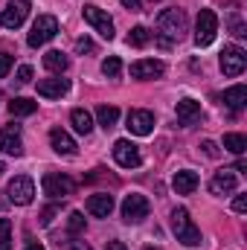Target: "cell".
<instances>
[{
  "label": "cell",
  "mask_w": 247,
  "mask_h": 250,
  "mask_svg": "<svg viewBox=\"0 0 247 250\" xmlns=\"http://www.w3.org/2000/svg\"><path fill=\"white\" fill-rule=\"evenodd\" d=\"M50 146H53V151H59L64 157H73V154L79 151L76 140H73L67 131H62V128H53V131H50Z\"/></svg>",
  "instance_id": "2e32d148"
},
{
  "label": "cell",
  "mask_w": 247,
  "mask_h": 250,
  "mask_svg": "<svg viewBox=\"0 0 247 250\" xmlns=\"http://www.w3.org/2000/svg\"><path fill=\"white\" fill-rule=\"evenodd\" d=\"M56 212H59L56 207H47V209L41 212V227H50V224H53V218H56Z\"/></svg>",
  "instance_id": "836d02e7"
},
{
  "label": "cell",
  "mask_w": 247,
  "mask_h": 250,
  "mask_svg": "<svg viewBox=\"0 0 247 250\" xmlns=\"http://www.w3.org/2000/svg\"><path fill=\"white\" fill-rule=\"evenodd\" d=\"M151 41V32L145 29V26H134L131 32H128V47H145Z\"/></svg>",
  "instance_id": "4316f807"
},
{
  "label": "cell",
  "mask_w": 247,
  "mask_h": 250,
  "mask_svg": "<svg viewBox=\"0 0 247 250\" xmlns=\"http://www.w3.org/2000/svg\"><path fill=\"white\" fill-rule=\"evenodd\" d=\"M41 187H44V195H47V198L59 201V198H67V195L76 189V184H73L67 175H56V172H50V175H44Z\"/></svg>",
  "instance_id": "9c48e42d"
},
{
  "label": "cell",
  "mask_w": 247,
  "mask_h": 250,
  "mask_svg": "<svg viewBox=\"0 0 247 250\" xmlns=\"http://www.w3.org/2000/svg\"><path fill=\"white\" fill-rule=\"evenodd\" d=\"M67 64H70V59L64 56L62 50H50V53L44 56V67H47V70H53V73H64V70H67Z\"/></svg>",
  "instance_id": "cb8c5ba5"
},
{
  "label": "cell",
  "mask_w": 247,
  "mask_h": 250,
  "mask_svg": "<svg viewBox=\"0 0 247 250\" xmlns=\"http://www.w3.org/2000/svg\"><path fill=\"white\" fill-rule=\"evenodd\" d=\"M172 230H175V236H178L181 245H189V248L201 245V230L192 224V218H189V212H186L184 207H178L172 212Z\"/></svg>",
  "instance_id": "7a4b0ae2"
},
{
  "label": "cell",
  "mask_w": 247,
  "mask_h": 250,
  "mask_svg": "<svg viewBox=\"0 0 247 250\" xmlns=\"http://www.w3.org/2000/svg\"><path fill=\"white\" fill-rule=\"evenodd\" d=\"M215 32H218V15L212 9H201L195 23V47H209L215 41Z\"/></svg>",
  "instance_id": "3957f363"
},
{
  "label": "cell",
  "mask_w": 247,
  "mask_h": 250,
  "mask_svg": "<svg viewBox=\"0 0 247 250\" xmlns=\"http://www.w3.org/2000/svg\"><path fill=\"white\" fill-rule=\"evenodd\" d=\"M111 209H114V195H108V192H96V195L87 198V212H90V215H96V218H108Z\"/></svg>",
  "instance_id": "e0dca14e"
},
{
  "label": "cell",
  "mask_w": 247,
  "mask_h": 250,
  "mask_svg": "<svg viewBox=\"0 0 247 250\" xmlns=\"http://www.w3.org/2000/svg\"><path fill=\"white\" fill-rule=\"evenodd\" d=\"M128 131L137 137H148L154 131V114L151 111H131L128 114Z\"/></svg>",
  "instance_id": "5bb4252c"
},
{
  "label": "cell",
  "mask_w": 247,
  "mask_h": 250,
  "mask_svg": "<svg viewBox=\"0 0 247 250\" xmlns=\"http://www.w3.org/2000/svg\"><path fill=\"white\" fill-rule=\"evenodd\" d=\"M125 9H131V12H140L143 9V0H123Z\"/></svg>",
  "instance_id": "f35d334b"
},
{
  "label": "cell",
  "mask_w": 247,
  "mask_h": 250,
  "mask_svg": "<svg viewBox=\"0 0 247 250\" xmlns=\"http://www.w3.org/2000/svg\"><path fill=\"white\" fill-rule=\"evenodd\" d=\"M9 70H12V56H9V53H0V79H3Z\"/></svg>",
  "instance_id": "e575fe53"
},
{
  "label": "cell",
  "mask_w": 247,
  "mask_h": 250,
  "mask_svg": "<svg viewBox=\"0 0 247 250\" xmlns=\"http://www.w3.org/2000/svg\"><path fill=\"white\" fill-rule=\"evenodd\" d=\"M148 209H151L148 198L140 195V192H131L123 201V221L125 224H140L143 218H148Z\"/></svg>",
  "instance_id": "5b68a950"
},
{
  "label": "cell",
  "mask_w": 247,
  "mask_h": 250,
  "mask_svg": "<svg viewBox=\"0 0 247 250\" xmlns=\"http://www.w3.org/2000/svg\"><path fill=\"white\" fill-rule=\"evenodd\" d=\"M70 123H73V128H76L79 134H90V131H93V117H90L84 108H76V111L70 114Z\"/></svg>",
  "instance_id": "603a6c76"
},
{
  "label": "cell",
  "mask_w": 247,
  "mask_h": 250,
  "mask_svg": "<svg viewBox=\"0 0 247 250\" xmlns=\"http://www.w3.org/2000/svg\"><path fill=\"white\" fill-rule=\"evenodd\" d=\"M166 73V64L157 62V59H140V62L131 64V76L140 79V82H148V79H160Z\"/></svg>",
  "instance_id": "7c38bea8"
},
{
  "label": "cell",
  "mask_w": 247,
  "mask_h": 250,
  "mask_svg": "<svg viewBox=\"0 0 247 250\" xmlns=\"http://www.w3.org/2000/svg\"><path fill=\"white\" fill-rule=\"evenodd\" d=\"M233 209H236V212H245V209H247V195H236Z\"/></svg>",
  "instance_id": "74e56055"
},
{
  "label": "cell",
  "mask_w": 247,
  "mask_h": 250,
  "mask_svg": "<svg viewBox=\"0 0 247 250\" xmlns=\"http://www.w3.org/2000/svg\"><path fill=\"white\" fill-rule=\"evenodd\" d=\"M236 187H239V181H236V172L233 169H221L209 181V192L212 195H230V192H236Z\"/></svg>",
  "instance_id": "9a60e30c"
},
{
  "label": "cell",
  "mask_w": 247,
  "mask_h": 250,
  "mask_svg": "<svg viewBox=\"0 0 247 250\" xmlns=\"http://www.w3.org/2000/svg\"><path fill=\"white\" fill-rule=\"evenodd\" d=\"M245 64H247V53L242 47H236V44L224 47V53H221V70H224V76H242Z\"/></svg>",
  "instance_id": "ba28073f"
},
{
  "label": "cell",
  "mask_w": 247,
  "mask_h": 250,
  "mask_svg": "<svg viewBox=\"0 0 247 250\" xmlns=\"http://www.w3.org/2000/svg\"><path fill=\"white\" fill-rule=\"evenodd\" d=\"M15 82H18V84H29V82H32V67H29V64H21Z\"/></svg>",
  "instance_id": "4dcf8cb0"
},
{
  "label": "cell",
  "mask_w": 247,
  "mask_h": 250,
  "mask_svg": "<svg viewBox=\"0 0 247 250\" xmlns=\"http://www.w3.org/2000/svg\"><path fill=\"white\" fill-rule=\"evenodd\" d=\"M114 160H117L123 169H137V166L143 163V154H140V148H137L131 140H117V143H114Z\"/></svg>",
  "instance_id": "30bf717a"
},
{
  "label": "cell",
  "mask_w": 247,
  "mask_h": 250,
  "mask_svg": "<svg viewBox=\"0 0 247 250\" xmlns=\"http://www.w3.org/2000/svg\"><path fill=\"white\" fill-rule=\"evenodd\" d=\"M224 148L233 154H245L247 148V137L245 134H224Z\"/></svg>",
  "instance_id": "484cf974"
},
{
  "label": "cell",
  "mask_w": 247,
  "mask_h": 250,
  "mask_svg": "<svg viewBox=\"0 0 247 250\" xmlns=\"http://www.w3.org/2000/svg\"><path fill=\"white\" fill-rule=\"evenodd\" d=\"M172 187H175L178 195H192V192L198 189V175H195L192 169H181V172H175Z\"/></svg>",
  "instance_id": "d6986e66"
},
{
  "label": "cell",
  "mask_w": 247,
  "mask_h": 250,
  "mask_svg": "<svg viewBox=\"0 0 247 250\" xmlns=\"http://www.w3.org/2000/svg\"><path fill=\"white\" fill-rule=\"evenodd\" d=\"M105 250H128V248H125L123 242H108V248Z\"/></svg>",
  "instance_id": "ab89813d"
},
{
  "label": "cell",
  "mask_w": 247,
  "mask_h": 250,
  "mask_svg": "<svg viewBox=\"0 0 247 250\" xmlns=\"http://www.w3.org/2000/svg\"><path fill=\"white\" fill-rule=\"evenodd\" d=\"M67 90H70V82L62 79V76H59V79H41V82H38V93H41L44 99H62Z\"/></svg>",
  "instance_id": "ac0fdd59"
},
{
  "label": "cell",
  "mask_w": 247,
  "mask_h": 250,
  "mask_svg": "<svg viewBox=\"0 0 247 250\" xmlns=\"http://www.w3.org/2000/svg\"><path fill=\"white\" fill-rule=\"evenodd\" d=\"M0 250H12V221L0 218Z\"/></svg>",
  "instance_id": "83f0119b"
},
{
  "label": "cell",
  "mask_w": 247,
  "mask_h": 250,
  "mask_svg": "<svg viewBox=\"0 0 247 250\" xmlns=\"http://www.w3.org/2000/svg\"><path fill=\"white\" fill-rule=\"evenodd\" d=\"M82 15H84V21H87L105 41L114 38V21H111V15H108L105 9H99V6H84Z\"/></svg>",
  "instance_id": "52a82bcc"
},
{
  "label": "cell",
  "mask_w": 247,
  "mask_h": 250,
  "mask_svg": "<svg viewBox=\"0 0 247 250\" xmlns=\"http://www.w3.org/2000/svg\"><path fill=\"white\" fill-rule=\"evenodd\" d=\"M35 108H38V102L23 99V96H15V99L9 102V114H12V117H29V114H35Z\"/></svg>",
  "instance_id": "7402d4cb"
},
{
  "label": "cell",
  "mask_w": 247,
  "mask_h": 250,
  "mask_svg": "<svg viewBox=\"0 0 247 250\" xmlns=\"http://www.w3.org/2000/svg\"><path fill=\"white\" fill-rule=\"evenodd\" d=\"M67 227H70V233H73V236H76V233H84V215H82V212H70Z\"/></svg>",
  "instance_id": "f546056e"
},
{
  "label": "cell",
  "mask_w": 247,
  "mask_h": 250,
  "mask_svg": "<svg viewBox=\"0 0 247 250\" xmlns=\"http://www.w3.org/2000/svg\"><path fill=\"white\" fill-rule=\"evenodd\" d=\"M26 250H44V248H41V245H29Z\"/></svg>",
  "instance_id": "60d3db41"
},
{
  "label": "cell",
  "mask_w": 247,
  "mask_h": 250,
  "mask_svg": "<svg viewBox=\"0 0 247 250\" xmlns=\"http://www.w3.org/2000/svg\"><path fill=\"white\" fill-rule=\"evenodd\" d=\"M120 70H123V62H120L117 56H111V59H105V62H102V73H105L108 79H117V76H120Z\"/></svg>",
  "instance_id": "f1b7e54d"
},
{
  "label": "cell",
  "mask_w": 247,
  "mask_h": 250,
  "mask_svg": "<svg viewBox=\"0 0 247 250\" xmlns=\"http://www.w3.org/2000/svg\"><path fill=\"white\" fill-rule=\"evenodd\" d=\"M29 15V0H12L3 12H0V26L6 29H18Z\"/></svg>",
  "instance_id": "8fae6325"
},
{
  "label": "cell",
  "mask_w": 247,
  "mask_h": 250,
  "mask_svg": "<svg viewBox=\"0 0 247 250\" xmlns=\"http://www.w3.org/2000/svg\"><path fill=\"white\" fill-rule=\"evenodd\" d=\"M145 250H160V248H145Z\"/></svg>",
  "instance_id": "7bdbcfd3"
},
{
  "label": "cell",
  "mask_w": 247,
  "mask_h": 250,
  "mask_svg": "<svg viewBox=\"0 0 247 250\" xmlns=\"http://www.w3.org/2000/svg\"><path fill=\"white\" fill-rule=\"evenodd\" d=\"M230 26H233V35H236V38H242V35H247V26L242 23V21H239V18H236V15L230 18Z\"/></svg>",
  "instance_id": "1f68e13d"
},
{
  "label": "cell",
  "mask_w": 247,
  "mask_h": 250,
  "mask_svg": "<svg viewBox=\"0 0 247 250\" xmlns=\"http://www.w3.org/2000/svg\"><path fill=\"white\" fill-rule=\"evenodd\" d=\"M6 195H9V201H12L15 207L32 204V198H35V184H32V178H26V175L12 178L9 187H6Z\"/></svg>",
  "instance_id": "8992f818"
},
{
  "label": "cell",
  "mask_w": 247,
  "mask_h": 250,
  "mask_svg": "<svg viewBox=\"0 0 247 250\" xmlns=\"http://www.w3.org/2000/svg\"><path fill=\"white\" fill-rule=\"evenodd\" d=\"M245 102H247V87L245 84H236V87L224 90V105H227L233 114H239V111L245 108Z\"/></svg>",
  "instance_id": "44dd1931"
},
{
  "label": "cell",
  "mask_w": 247,
  "mask_h": 250,
  "mask_svg": "<svg viewBox=\"0 0 247 250\" xmlns=\"http://www.w3.org/2000/svg\"><path fill=\"white\" fill-rule=\"evenodd\" d=\"M201 148L206 151V157H218V148H215V143H212V140H204V143H201Z\"/></svg>",
  "instance_id": "8d00e7d4"
},
{
  "label": "cell",
  "mask_w": 247,
  "mask_h": 250,
  "mask_svg": "<svg viewBox=\"0 0 247 250\" xmlns=\"http://www.w3.org/2000/svg\"><path fill=\"white\" fill-rule=\"evenodd\" d=\"M96 120L102 128H114L117 120H120V108H114V105H99L96 108Z\"/></svg>",
  "instance_id": "d4e9b609"
},
{
  "label": "cell",
  "mask_w": 247,
  "mask_h": 250,
  "mask_svg": "<svg viewBox=\"0 0 247 250\" xmlns=\"http://www.w3.org/2000/svg\"><path fill=\"white\" fill-rule=\"evenodd\" d=\"M186 12L184 9H163L160 15H157V35L160 38H166V41H181L186 32Z\"/></svg>",
  "instance_id": "6da1fadb"
},
{
  "label": "cell",
  "mask_w": 247,
  "mask_h": 250,
  "mask_svg": "<svg viewBox=\"0 0 247 250\" xmlns=\"http://www.w3.org/2000/svg\"><path fill=\"white\" fill-rule=\"evenodd\" d=\"M64 250H90V245L76 242V239H67V242H64Z\"/></svg>",
  "instance_id": "d590c367"
},
{
  "label": "cell",
  "mask_w": 247,
  "mask_h": 250,
  "mask_svg": "<svg viewBox=\"0 0 247 250\" xmlns=\"http://www.w3.org/2000/svg\"><path fill=\"white\" fill-rule=\"evenodd\" d=\"M56 35H59V21H56L53 15H38V21L32 23V32H29V38H26V44H29V47H44V44H50Z\"/></svg>",
  "instance_id": "277c9868"
},
{
  "label": "cell",
  "mask_w": 247,
  "mask_h": 250,
  "mask_svg": "<svg viewBox=\"0 0 247 250\" xmlns=\"http://www.w3.org/2000/svg\"><path fill=\"white\" fill-rule=\"evenodd\" d=\"M96 47H93V41L90 38H79L76 41V53H93Z\"/></svg>",
  "instance_id": "d6a6232c"
},
{
  "label": "cell",
  "mask_w": 247,
  "mask_h": 250,
  "mask_svg": "<svg viewBox=\"0 0 247 250\" xmlns=\"http://www.w3.org/2000/svg\"><path fill=\"white\" fill-rule=\"evenodd\" d=\"M3 172H6V169H3V163H0V175H3Z\"/></svg>",
  "instance_id": "b9f144b4"
},
{
  "label": "cell",
  "mask_w": 247,
  "mask_h": 250,
  "mask_svg": "<svg viewBox=\"0 0 247 250\" xmlns=\"http://www.w3.org/2000/svg\"><path fill=\"white\" fill-rule=\"evenodd\" d=\"M0 151L21 157L23 154V140H21V125H6L0 131Z\"/></svg>",
  "instance_id": "4fadbf2b"
},
{
  "label": "cell",
  "mask_w": 247,
  "mask_h": 250,
  "mask_svg": "<svg viewBox=\"0 0 247 250\" xmlns=\"http://www.w3.org/2000/svg\"><path fill=\"white\" fill-rule=\"evenodd\" d=\"M175 111H178V120L184 125H192L201 120V102H195V99H181Z\"/></svg>",
  "instance_id": "ffe728a7"
}]
</instances>
